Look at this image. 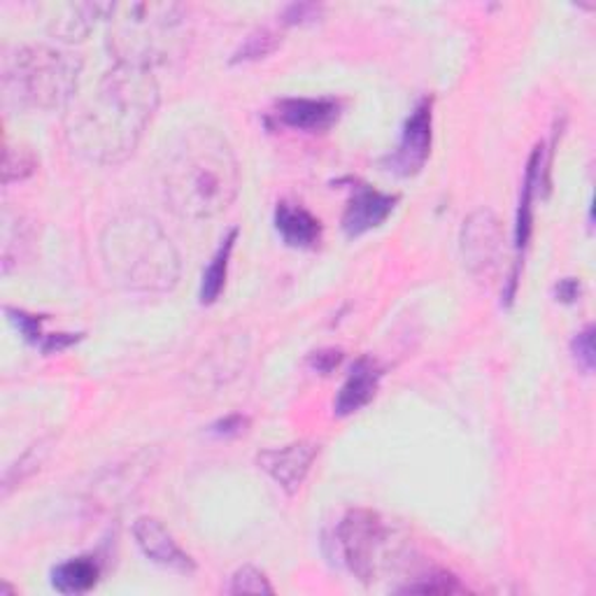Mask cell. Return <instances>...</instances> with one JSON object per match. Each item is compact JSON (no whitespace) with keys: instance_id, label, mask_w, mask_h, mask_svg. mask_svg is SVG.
I'll use <instances>...</instances> for the list:
<instances>
[{"instance_id":"4fadbf2b","label":"cell","mask_w":596,"mask_h":596,"mask_svg":"<svg viewBox=\"0 0 596 596\" xmlns=\"http://www.w3.org/2000/svg\"><path fill=\"white\" fill-rule=\"evenodd\" d=\"M397 200V196L380 194L370 190V186H357V192H354L343 215V231L349 238H359L373 229H378L394 213Z\"/></svg>"},{"instance_id":"7c38bea8","label":"cell","mask_w":596,"mask_h":596,"mask_svg":"<svg viewBox=\"0 0 596 596\" xmlns=\"http://www.w3.org/2000/svg\"><path fill=\"white\" fill-rule=\"evenodd\" d=\"M341 117V103L333 99H285L275 107V119L294 130L322 134Z\"/></svg>"},{"instance_id":"52a82bcc","label":"cell","mask_w":596,"mask_h":596,"mask_svg":"<svg viewBox=\"0 0 596 596\" xmlns=\"http://www.w3.org/2000/svg\"><path fill=\"white\" fill-rule=\"evenodd\" d=\"M506 233L498 217L480 208L463 219L461 227V256L463 264L475 277L492 279L503 261V252H506Z\"/></svg>"},{"instance_id":"8fae6325","label":"cell","mask_w":596,"mask_h":596,"mask_svg":"<svg viewBox=\"0 0 596 596\" xmlns=\"http://www.w3.org/2000/svg\"><path fill=\"white\" fill-rule=\"evenodd\" d=\"M115 3H51L43 5L47 31L64 43H80L93 31L96 22L107 19Z\"/></svg>"},{"instance_id":"ac0fdd59","label":"cell","mask_w":596,"mask_h":596,"mask_svg":"<svg viewBox=\"0 0 596 596\" xmlns=\"http://www.w3.org/2000/svg\"><path fill=\"white\" fill-rule=\"evenodd\" d=\"M236 238H238V229H231L229 236L221 240L219 250L213 254V261L203 273V283H200V303L203 306H213L219 298V294L224 291V285H227L229 261H231V252L236 248Z\"/></svg>"},{"instance_id":"44dd1931","label":"cell","mask_w":596,"mask_h":596,"mask_svg":"<svg viewBox=\"0 0 596 596\" xmlns=\"http://www.w3.org/2000/svg\"><path fill=\"white\" fill-rule=\"evenodd\" d=\"M37 168V159L31 152L28 147H5V157H3V182L12 184L19 180H26L28 175L35 173Z\"/></svg>"},{"instance_id":"7402d4cb","label":"cell","mask_w":596,"mask_h":596,"mask_svg":"<svg viewBox=\"0 0 596 596\" xmlns=\"http://www.w3.org/2000/svg\"><path fill=\"white\" fill-rule=\"evenodd\" d=\"M229 594H275V589L268 583L266 573H261L254 566H242L231 577Z\"/></svg>"},{"instance_id":"83f0119b","label":"cell","mask_w":596,"mask_h":596,"mask_svg":"<svg viewBox=\"0 0 596 596\" xmlns=\"http://www.w3.org/2000/svg\"><path fill=\"white\" fill-rule=\"evenodd\" d=\"M322 5L314 3H294L283 12V22L285 24H310L314 22L317 16H320Z\"/></svg>"},{"instance_id":"2e32d148","label":"cell","mask_w":596,"mask_h":596,"mask_svg":"<svg viewBox=\"0 0 596 596\" xmlns=\"http://www.w3.org/2000/svg\"><path fill=\"white\" fill-rule=\"evenodd\" d=\"M543 184V147H536L529 163H527V177L525 186H522V198H519V210H517V227H515V248L517 252L529 245L531 238V224H534V194L538 186Z\"/></svg>"},{"instance_id":"5bb4252c","label":"cell","mask_w":596,"mask_h":596,"mask_svg":"<svg viewBox=\"0 0 596 596\" xmlns=\"http://www.w3.org/2000/svg\"><path fill=\"white\" fill-rule=\"evenodd\" d=\"M380 378H382L380 366L368 357H362L352 366L347 380L343 382L339 391V399H335V405H333L335 415L347 417L352 413H357V410H362L373 397H376Z\"/></svg>"},{"instance_id":"603a6c76","label":"cell","mask_w":596,"mask_h":596,"mask_svg":"<svg viewBox=\"0 0 596 596\" xmlns=\"http://www.w3.org/2000/svg\"><path fill=\"white\" fill-rule=\"evenodd\" d=\"M47 455V443H37L33 445L31 450L22 457V461H16V466H12V469L5 473V482H3V492L8 494L10 488H14V484L22 482L26 475H31L35 469H41V463Z\"/></svg>"},{"instance_id":"f546056e","label":"cell","mask_w":596,"mask_h":596,"mask_svg":"<svg viewBox=\"0 0 596 596\" xmlns=\"http://www.w3.org/2000/svg\"><path fill=\"white\" fill-rule=\"evenodd\" d=\"M82 339L80 333H51L45 339V343L41 345V349L45 354H54V352H61L66 347H70L72 343H78Z\"/></svg>"},{"instance_id":"484cf974","label":"cell","mask_w":596,"mask_h":596,"mask_svg":"<svg viewBox=\"0 0 596 596\" xmlns=\"http://www.w3.org/2000/svg\"><path fill=\"white\" fill-rule=\"evenodd\" d=\"M401 592H417V594H452L461 592V585L457 583V577L447 575V573H436L432 577H424V583L408 585Z\"/></svg>"},{"instance_id":"9a60e30c","label":"cell","mask_w":596,"mask_h":596,"mask_svg":"<svg viewBox=\"0 0 596 596\" xmlns=\"http://www.w3.org/2000/svg\"><path fill=\"white\" fill-rule=\"evenodd\" d=\"M275 229L289 248L308 250L314 248L322 238V221L312 213H308L303 205H296L289 200L277 203Z\"/></svg>"},{"instance_id":"cb8c5ba5","label":"cell","mask_w":596,"mask_h":596,"mask_svg":"<svg viewBox=\"0 0 596 596\" xmlns=\"http://www.w3.org/2000/svg\"><path fill=\"white\" fill-rule=\"evenodd\" d=\"M5 312L10 314V322L19 329V333H22L28 343H33V345L45 343V339H47V333H43L45 317L31 314L26 310H16V308H8Z\"/></svg>"},{"instance_id":"277c9868","label":"cell","mask_w":596,"mask_h":596,"mask_svg":"<svg viewBox=\"0 0 596 596\" xmlns=\"http://www.w3.org/2000/svg\"><path fill=\"white\" fill-rule=\"evenodd\" d=\"M107 49L115 64L152 70L190 49L186 8L177 3H124L107 16Z\"/></svg>"},{"instance_id":"ba28073f","label":"cell","mask_w":596,"mask_h":596,"mask_svg":"<svg viewBox=\"0 0 596 596\" xmlns=\"http://www.w3.org/2000/svg\"><path fill=\"white\" fill-rule=\"evenodd\" d=\"M428 154H432V101L424 99L408 117L397 152L389 154L385 165L389 173L410 177L422 171Z\"/></svg>"},{"instance_id":"f1b7e54d","label":"cell","mask_w":596,"mask_h":596,"mask_svg":"<svg viewBox=\"0 0 596 596\" xmlns=\"http://www.w3.org/2000/svg\"><path fill=\"white\" fill-rule=\"evenodd\" d=\"M245 426H248V420L245 417H240V415H231L227 420H219L217 424L210 426V432L215 436H240L242 432H245Z\"/></svg>"},{"instance_id":"d4e9b609","label":"cell","mask_w":596,"mask_h":596,"mask_svg":"<svg viewBox=\"0 0 596 596\" xmlns=\"http://www.w3.org/2000/svg\"><path fill=\"white\" fill-rule=\"evenodd\" d=\"M571 349H573V357H575L577 366H581L585 373H592L594 362H596V354H594V329L585 326L581 333H577L575 339H573V343H571Z\"/></svg>"},{"instance_id":"6da1fadb","label":"cell","mask_w":596,"mask_h":596,"mask_svg":"<svg viewBox=\"0 0 596 596\" xmlns=\"http://www.w3.org/2000/svg\"><path fill=\"white\" fill-rule=\"evenodd\" d=\"M159 107L152 70L115 64L87 99L72 101L66 115V140L91 163H122L134 154Z\"/></svg>"},{"instance_id":"30bf717a","label":"cell","mask_w":596,"mask_h":596,"mask_svg":"<svg viewBox=\"0 0 596 596\" xmlns=\"http://www.w3.org/2000/svg\"><path fill=\"white\" fill-rule=\"evenodd\" d=\"M134 538L140 548V552L163 569H171L177 573H192L196 571V562L186 554L175 536L163 527V522L157 517H138L134 525Z\"/></svg>"},{"instance_id":"7a4b0ae2","label":"cell","mask_w":596,"mask_h":596,"mask_svg":"<svg viewBox=\"0 0 596 596\" xmlns=\"http://www.w3.org/2000/svg\"><path fill=\"white\" fill-rule=\"evenodd\" d=\"M165 203L184 219H213L229 210L240 190L233 147L215 128H190L161 171Z\"/></svg>"},{"instance_id":"4316f807","label":"cell","mask_w":596,"mask_h":596,"mask_svg":"<svg viewBox=\"0 0 596 596\" xmlns=\"http://www.w3.org/2000/svg\"><path fill=\"white\" fill-rule=\"evenodd\" d=\"M343 362V349H320V352H312L310 354V368L317 370V373H322V376H329V373L333 368H339Z\"/></svg>"},{"instance_id":"5b68a950","label":"cell","mask_w":596,"mask_h":596,"mask_svg":"<svg viewBox=\"0 0 596 596\" xmlns=\"http://www.w3.org/2000/svg\"><path fill=\"white\" fill-rule=\"evenodd\" d=\"M82 59L78 54L49 47H16L3 59L5 103L19 110H56L74 101Z\"/></svg>"},{"instance_id":"4dcf8cb0","label":"cell","mask_w":596,"mask_h":596,"mask_svg":"<svg viewBox=\"0 0 596 596\" xmlns=\"http://www.w3.org/2000/svg\"><path fill=\"white\" fill-rule=\"evenodd\" d=\"M554 296L557 301L562 303H575L577 296H581V283L573 277H566V279H559L557 287H554Z\"/></svg>"},{"instance_id":"e0dca14e","label":"cell","mask_w":596,"mask_h":596,"mask_svg":"<svg viewBox=\"0 0 596 596\" xmlns=\"http://www.w3.org/2000/svg\"><path fill=\"white\" fill-rule=\"evenodd\" d=\"M101 581V564L93 557H74L51 571V585L61 594H84Z\"/></svg>"},{"instance_id":"9c48e42d","label":"cell","mask_w":596,"mask_h":596,"mask_svg":"<svg viewBox=\"0 0 596 596\" xmlns=\"http://www.w3.org/2000/svg\"><path fill=\"white\" fill-rule=\"evenodd\" d=\"M317 455H320V445L312 440H298L259 452L256 463L279 490H285L287 494H296L306 482Z\"/></svg>"},{"instance_id":"3957f363","label":"cell","mask_w":596,"mask_h":596,"mask_svg":"<svg viewBox=\"0 0 596 596\" xmlns=\"http://www.w3.org/2000/svg\"><path fill=\"white\" fill-rule=\"evenodd\" d=\"M101 259L112 283L126 291L163 294L180 279V254L161 224L142 213H122L101 236Z\"/></svg>"},{"instance_id":"8992f818","label":"cell","mask_w":596,"mask_h":596,"mask_svg":"<svg viewBox=\"0 0 596 596\" xmlns=\"http://www.w3.org/2000/svg\"><path fill=\"white\" fill-rule=\"evenodd\" d=\"M389 527L385 519L366 508L349 511L339 525V546L347 569L362 583H370L385 564Z\"/></svg>"},{"instance_id":"ffe728a7","label":"cell","mask_w":596,"mask_h":596,"mask_svg":"<svg viewBox=\"0 0 596 596\" xmlns=\"http://www.w3.org/2000/svg\"><path fill=\"white\" fill-rule=\"evenodd\" d=\"M279 45V35L273 33L271 28H259L245 37L236 54L231 56V64H248V61H259L266 59L268 54H273Z\"/></svg>"},{"instance_id":"d6986e66","label":"cell","mask_w":596,"mask_h":596,"mask_svg":"<svg viewBox=\"0 0 596 596\" xmlns=\"http://www.w3.org/2000/svg\"><path fill=\"white\" fill-rule=\"evenodd\" d=\"M28 245H31V227H28V224L19 215L12 221L10 213H5V224H3V273L8 271L10 261L14 256V248H16V266H19V261L24 259Z\"/></svg>"}]
</instances>
